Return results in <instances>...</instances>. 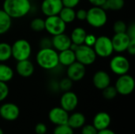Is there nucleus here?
Here are the masks:
<instances>
[{
    "mask_svg": "<svg viewBox=\"0 0 135 134\" xmlns=\"http://www.w3.org/2000/svg\"><path fill=\"white\" fill-rule=\"evenodd\" d=\"M2 9L13 19L28 15L32 9L30 0H3Z\"/></svg>",
    "mask_w": 135,
    "mask_h": 134,
    "instance_id": "nucleus-1",
    "label": "nucleus"
},
{
    "mask_svg": "<svg viewBox=\"0 0 135 134\" xmlns=\"http://www.w3.org/2000/svg\"><path fill=\"white\" fill-rule=\"evenodd\" d=\"M39 66L46 70H51L59 66V52L53 47L40 48L36 56Z\"/></svg>",
    "mask_w": 135,
    "mask_h": 134,
    "instance_id": "nucleus-2",
    "label": "nucleus"
},
{
    "mask_svg": "<svg viewBox=\"0 0 135 134\" xmlns=\"http://www.w3.org/2000/svg\"><path fill=\"white\" fill-rule=\"evenodd\" d=\"M85 21L87 23L95 28L104 27L108 21V14L106 9L100 6H93L87 10Z\"/></svg>",
    "mask_w": 135,
    "mask_h": 134,
    "instance_id": "nucleus-3",
    "label": "nucleus"
},
{
    "mask_svg": "<svg viewBox=\"0 0 135 134\" xmlns=\"http://www.w3.org/2000/svg\"><path fill=\"white\" fill-rule=\"evenodd\" d=\"M11 51L12 57L17 62L28 59L32 54V46L28 40L19 39L11 45Z\"/></svg>",
    "mask_w": 135,
    "mask_h": 134,
    "instance_id": "nucleus-4",
    "label": "nucleus"
},
{
    "mask_svg": "<svg viewBox=\"0 0 135 134\" xmlns=\"http://www.w3.org/2000/svg\"><path fill=\"white\" fill-rule=\"evenodd\" d=\"M93 48L97 56L100 58H108L114 52L112 39L107 36H100L97 37Z\"/></svg>",
    "mask_w": 135,
    "mask_h": 134,
    "instance_id": "nucleus-5",
    "label": "nucleus"
},
{
    "mask_svg": "<svg viewBox=\"0 0 135 134\" xmlns=\"http://www.w3.org/2000/svg\"><path fill=\"white\" fill-rule=\"evenodd\" d=\"M74 53L76 61L85 66L93 65L96 62L97 58L93 48L85 44L79 45L74 51Z\"/></svg>",
    "mask_w": 135,
    "mask_h": 134,
    "instance_id": "nucleus-6",
    "label": "nucleus"
},
{
    "mask_svg": "<svg viewBox=\"0 0 135 134\" xmlns=\"http://www.w3.org/2000/svg\"><path fill=\"white\" fill-rule=\"evenodd\" d=\"M134 79L128 73L119 76L115 85L118 94L122 96H128L131 94L134 90Z\"/></svg>",
    "mask_w": 135,
    "mask_h": 134,
    "instance_id": "nucleus-7",
    "label": "nucleus"
},
{
    "mask_svg": "<svg viewBox=\"0 0 135 134\" xmlns=\"http://www.w3.org/2000/svg\"><path fill=\"white\" fill-rule=\"evenodd\" d=\"M109 67L113 73L121 76L128 73L131 69V63L127 57L122 54H117L112 58Z\"/></svg>",
    "mask_w": 135,
    "mask_h": 134,
    "instance_id": "nucleus-8",
    "label": "nucleus"
},
{
    "mask_svg": "<svg viewBox=\"0 0 135 134\" xmlns=\"http://www.w3.org/2000/svg\"><path fill=\"white\" fill-rule=\"evenodd\" d=\"M45 30L52 36L64 33L66 29V24L59 17V15L47 17L44 20Z\"/></svg>",
    "mask_w": 135,
    "mask_h": 134,
    "instance_id": "nucleus-9",
    "label": "nucleus"
},
{
    "mask_svg": "<svg viewBox=\"0 0 135 134\" xmlns=\"http://www.w3.org/2000/svg\"><path fill=\"white\" fill-rule=\"evenodd\" d=\"M114 51L121 54L127 51V47L131 42V38L127 34V32L115 33L113 37L111 39Z\"/></svg>",
    "mask_w": 135,
    "mask_h": 134,
    "instance_id": "nucleus-10",
    "label": "nucleus"
},
{
    "mask_svg": "<svg viewBox=\"0 0 135 134\" xmlns=\"http://www.w3.org/2000/svg\"><path fill=\"white\" fill-rule=\"evenodd\" d=\"M62 7V0H43L40 6L41 11L46 17L59 15Z\"/></svg>",
    "mask_w": 135,
    "mask_h": 134,
    "instance_id": "nucleus-11",
    "label": "nucleus"
},
{
    "mask_svg": "<svg viewBox=\"0 0 135 134\" xmlns=\"http://www.w3.org/2000/svg\"><path fill=\"white\" fill-rule=\"evenodd\" d=\"M86 73V67L78 62H74L67 66L66 75L72 81H79L82 80Z\"/></svg>",
    "mask_w": 135,
    "mask_h": 134,
    "instance_id": "nucleus-12",
    "label": "nucleus"
},
{
    "mask_svg": "<svg viewBox=\"0 0 135 134\" xmlns=\"http://www.w3.org/2000/svg\"><path fill=\"white\" fill-rule=\"evenodd\" d=\"M20 115V109L15 103H6L0 107V116L6 121H14Z\"/></svg>",
    "mask_w": 135,
    "mask_h": 134,
    "instance_id": "nucleus-13",
    "label": "nucleus"
},
{
    "mask_svg": "<svg viewBox=\"0 0 135 134\" xmlns=\"http://www.w3.org/2000/svg\"><path fill=\"white\" fill-rule=\"evenodd\" d=\"M78 104V96L72 91L64 92L60 98V105L67 112L73 111L76 109Z\"/></svg>",
    "mask_w": 135,
    "mask_h": 134,
    "instance_id": "nucleus-14",
    "label": "nucleus"
},
{
    "mask_svg": "<svg viewBox=\"0 0 135 134\" xmlns=\"http://www.w3.org/2000/svg\"><path fill=\"white\" fill-rule=\"evenodd\" d=\"M49 120L51 123L55 126L67 124L69 114L66 111H65L61 107H56L52 108L48 114Z\"/></svg>",
    "mask_w": 135,
    "mask_h": 134,
    "instance_id": "nucleus-15",
    "label": "nucleus"
},
{
    "mask_svg": "<svg viewBox=\"0 0 135 134\" xmlns=\"http://www.w3.org/2000/svg\"><path fill=\"white\" fill-rule=\"evenodd\" d=\"M52 47L58 52L69 49L72 43L70 37L65 33L53 36L51 38Z\"/></svg>",
    "mask_w": 135,
    "mask_h": 134,
    "instance_id": "nucleus-16",
    "label": "nucleus"
},
{
    "mask_svg": "<svg viewBox=\"0 0 135 134\" xmlns=\"http://www.w3.org/2000/svg\"><path fill=\"white\" fill-rule=\"evenodd\" d=\"M35 71V66L33 63L28 59H25L21 61H17L16 65L17 73L25 78L31 77Z\"/></svg>",
    "mask_w": 135,
    "mask_h": 134,
    "instance_id": "nucleus-17",
    "label": "nucleus"
},
{
    "mask_svg": "<svg viewBox=\"0 0 135 134\" xmlns=\"http://www.w3.org/2000/svg\"><path fill=\"white\" fill-rule=\"evenodd\" d=\"M93 83L95 88L103 90L111 85V77L104 70L97 71L93 77Z\"/></svg>",
    "mask_w": 135,
    "mask_h": 134,
    "instance_id": "nucleus-18",
    "label": "nucleus"
},
{
    "mask_svg": "<svg viewBox=\"0 0 135 134\" xmlns=\"http://www.w3.org/2000/svg\"><path fill=\"white\" fill-rule=\"evenodd\" d=\"M111 122H112V118L110 115L107 112L101 111L97 113L94 116L93 125L99 131L104 129H108L111 124Z\"/></svg>",
    "mask_w": 135,
    "mask_h": 134,
    "instance_id": "nucleus-19",
    "label": "nucleus"
},
{
    "mask_svg": "<svg viewBox=\"0 0 135 134\" xmlns=\"http://www.w3.org/2000/svg\"><path fill=\"white\" fill-rule=\"evenodd\" d=\"M76 62L75 53L70 48L59 52V62L62 66H69Z\"/></svg>",
    "mask_w": 135,
    "mask_h": 134,
    "instance_id": "nucleus-20",
    "label": "nucleus"
},
{
    "mask_svg": "<svg viewBox=\"0 0 135 134\" xmlns=\"http://www.w3.org/2000/svg\"><path fill=\"white\" fill-rule=\"evenodd\" d=\"M85 116L80 112L73 113L71 115H69L67 125H69L73 130L81 128L85 124Z\"/></svg>",
    "mask_w": 135,
    "mask_h": 134,
    "instance_id": "nucleus-21",
    "label": "nucleus"
},
{
    "mask_svg": "<svg viewBox=\"0 0 135 134\" xmlns=\"http://www.w3.org/2000/svg\"><path fill=\"white\" fill-rule=\"evenodd\" d=\"M86 35L87 32L85 28L81 27H77L74 28L70 37L73 43H75L77 45H81L84 43Z\"/></svg>",
    "mask_w": 135,
    "mask_h": 134,
    "instance_id": "nucleus-22",
    "label": "nucleus"
},
{
    "mask_svg": "<svg viewBox=\"0 0 135 134\" xmlns=\"http://www.w3.org/2000/svg\"><path fill=\"white\" fill-rule=\"evenodd\" d=\"M12 18L2 9H0V35L6 33L11 28Z\"/></svg>",
    "mask_w": 135,
    "mask_h": 134,
    "instance_id": "nucleus-23",
    "label": "nucleus"
},
{
    "mask_svg": "<svg viewBox=\"0 0 135 134\" xmlns=\"http://www.w3.org/2000/svg\"><path fill=\"white\" fill-rule=\"evenodd\" d=\"M59 16L66 24H70L76 19V11L74 8L63 6L60 10Z\"/></svg>",
    "mask_w": 135,
    "mask_h": 134,
    "instance_id": "nucleus-24",
    "label": "nucleus"
},
{
    "mask_svg": "<svg viewBox=\"0 0 135 134\" xmlns=\"http://www.w3.org/2000/svg\"><path fill=\"white\" fill-rule=\"evenodd\" d=\"M13 75L14 71L9 66L0 62V81L7 83L13 79Z\"/></svg>",
    "mask_w": 135,
    "mask_h": 134,
    "instance_id": "nucleus-25",
    "label": "nucleus"
},
{
    "mask_svg": "<svg viewBox=\"0 0 135 134\" xmlns=\"http://www.w3.org/2000/svg\"><path fill=\"white\" fill-rule=\"evenodd\" d=\"M12 57L11 45L6 42L0 43V62H5Z\"/></svg>",
    "mask_w": 135,
    "mask_h": 134,
    "instance_id": "nucleus-26",
    "label": "nucleus"
},
{
    "mask_svg": "<svg viewBox=\"0 0 135 134\" xmlns=\"http://www.w3.org/2000/svg\"><path fill=\"white\" fill-rule=\"evenodd\" d=\"M124 0H106L105 3L102 6L104 9H110L113 11H118L124 7Z\"/></svg>",
    "mask_w": 135,
    "mask_h": 134,
    "instance_id": "nucleus-27",
    "label": "nucleus"
},
{
    "mask_svg": "<svg viewBox=\"0 0 135 134\" xmlns=\"http://www.w3.org/2000/svg\"><path fill=\"white\" fill-rule=\"evenodd\" d=\"M30 28L34 32H42L45 28L44 20L40 17H35L32 20L30 23Z\"/></svg>",
    "mask_w": 135,
    "mask_h": 134,
    "instance_id": "nucleus-28",
    "label": "nucleus"
},
{
    "mask_svg": "<svg viewBox=\"0 0 135 134\" xmlns=\"http://www.w3.org/2000/svg\"><path fill=\"white\" fill-rule=\"evenodd\" d=\"M102 91H103L102 95H103L104 98H105L108 100H113L118 95V92H117L115 86H112L111 85H108V87H106L105 88H104Z\"/></svg>",
    "mask_w": 135,
    "mask_h": 134,
    "instance_id": "nucleus-29",
    "label": "nucleus"
},
{
    "mask_svg": "<svg viewBox=\"0 0 135 134\" xmlns=\"http://www.w3.org/2000/svg\"><path fill=\"white\" fill-rule=\"evenodd\" d=\"M53 134H74V130L67 124L56 126Z\"/></svg>",
    "mask_w": 135,
    "mask_h": 134,
    "instance_id": "nucleus-30",
    "label": "nucleus"
},
{
    "mask_svg": "<svg viewBox=\"0 0 135 134\" xmlns=\"http://www.w3.org/2000/svg\"><path fill=\"white\" fill-rule=\"evenodd\" d=\"M127 29V25L123 21H117L113 24V31L115 33H122L126 32Z\"/></svg>",
    "mask_w": 135,
    "mask_h": 134,
    "instance_id": "nucleus-31",
    "label": "nucleus"
},
{
    "mask_svg": "<svg viewBox=\"0 0 135 134\" xmlns=\"http://www.w3.org/2000/svg\"><path fill=\"white\" fill-rule=\"evenodd\" d=\"M73 82L70 78L68 77H65L63 79H62L59 84V88L63 91V92H67V91H70L72 86H73Z\"/></svg>",
    "mask_w": 135,
    "mask_h": 134,
    "instance_id": "nucleus-32",
    "label": "nucleus"
},
{
    "mask_svg": "<svg viewBox=\"0 0 135 134\" xmlns=\"http://www.w3.org/2000/svg\"><path fill=\"white\" fill-rule=\"evenodd\" d=\"M9 92V87L7 85V83L0 81V102L5 100Z\"/></svg>",
    "mask_w": 135,
    "mask_h": 134,
    "instance_id": "nucleus-33",
    "label": "nucleus"
},
{
    "mask_svg": "<svg viewBox=\"0 0 135 134\" xmlns=\"http://www.w3.org/2000/svg\"><path fill=\"white\" fill-rule=\"evenodd\" d=\"M81 128V134H97L98 132L93 125H84Z\"/></svg>",
    "mask_w": 135,
    "mask_h": 134,
    "instance_id": "nucleus-34",
    "label": "nucleus"
},
{
    "mask_svg": "<svg viewBox=\"0 0 135 134\" xmlns=\"http://www.w3.org/2000/svg\"><path fill=\"white\" fill-rule=\"evenodd\" d=\"M96 39H97V37L93 34H87L83 44H85V45H87L89 47H93L95 42H96Z\"/></svg>",
    "mask_w": 135,
    "mask_h": 134,
    "instance_id": "nucleus-35",
    "label": "nucleus"
},
{
    "mask_svg": "<svg viewBox=\"0 0 135 134\" xmlns=\"http://www.w3.org/2000/svg\"><path fill=\"white\" fill-rule=\"evenodd\" d=\"M40 48H49L52 47L51 39L48 37H44L40 41Z\"/></svg>",
    "mask_w": 135,
    "mask_h": 134,
    "instance_id": "nucleus-36",
    "label": "nucleus"
},
{
    "mask_svg": "<svg viewBox=\"0 0 135 134\" xmlns=\"http://www.w3.org/2000/svg\"><path fill=\"white\" fill-rule=\"evenodd\" d=\"M80 2L81 0H62L63 6L74 8V9L80 3Z\"/></svg>",
    "mask_w": 135,
    "mask_h": 134,
    "instance_id": "nucleus-37",
    "label": "nucleus"
},
{
    "mask_svg": "<svg viewBox=\"0 0 135 134\" xmlns=\"http://www.w3.org/2000/svg\"><path fill=\"white\" fill-rule=\"evenodd\" d=\"M87 16V10L85 9H79L78 11H76V19L83 21H85Z\"/></svg>",
    "mask_w": 135,
    "mask_h": 134,
    "instance_id": "nucleus-38",
    "label": "nucleus"
},
{
    "mask_svg": "<svg viewBox=\"0 0 135 134\" xmlns=\"http://www.w3.org/2000/svg\"><path fill=\"white\" fill-rule=\"evenodd\" d=\"M47 128L44 123H38L35 127V131L36 134H46Z\"/></svg>",
    "mask_w": 135,
    "mask_h": 134,
    "instance_id": "nucleus-39",
    "label": "nucleus"
},
{
    "mask_svg": "<svg viewBox=\"0 0 135 134\" xmlns=\"http://www.w3.org/2000/svg\"><path fill=\"white\" fill-rule=\"evenodd\" d=\"M127 34L129 36L131 39H135V24L134 23H131L129 26H127Z\"/></svg>",
    "mask_w": 135,
    "mask_h": 134,
    "instance_id": "nucleus-40",
    "label": "nucleus"
},
{
    "mask_svg": "<svg viewBox=\"0 0 135 134\" xmlns=\"http://www.w3.org/2000/svg\"><path fill=\"white\" fill-rule=\"evenodd\" d=\"M127 51L131 54V55H134L135 54V39H131V42L127 47Z\"/></svg>",
    "mask_w": 135,
    "mask_h": 134,
    "instance_id": "nucleus-41",
    "label": "nucleus"
},
{
    "mask_svg": "<svg viewBox=\"0 0 135 134\" xmlns=\"http://www.w3.org/2000/svg\"><path fill=\"white\" fill-rule=\"evenodd\" d=\"M88 1L90 4L93 5V6H100V7H102L106 2V0H88Z\"/></svg>",
    "mask_w": 135,
    "mask_h": 134,
    "instance_id": "nucleus-42",
    "label": "nucleus"
},
{
    "mask_svg": "<svg viewBox=\"0 0 135 134\" xmlns=\"http://www.w3.org/2000/svg\"><path fill=\"white\" fill-rule=\"evenodd\" d=\"M97 134H116L113 130H110V129H104L102 130H99L97 132Z\"/></svg>",
    "mask_w": 135,
    "mask_h": 134,
    "instance_id": "nucleus-43",
    "label": "nucleus"
},
{
    "mask_svg": "<svg viewBox=\"0 0 135 134\" xmlns=\"http://www.w3.org/2000/svg\"><path fill=\"white\" fill-rule=\"evenodd\" d=\"M0 134H4V133H3V130L0 128Z\"/></svg>",
    "mask_w": 135,
    "mask_h": 134,
    "instance_id": "nucleus-44",
    "label": "nucleus"
}]
</instances>
